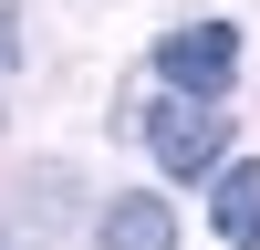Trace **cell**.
<instances>
[{"label": "cell", "mask_w": 260, "mask_h": 250, "mask_svg": "<svg viewBox=\"0 0 260 250\" xmlns=\"http://www.w3.org/2000/svg\"><path fill=\"white\" fill-rule=\"evenodd\" d=\"M156 73H167V94H187V104L229 94V83H240V32H229V21H187V32L156 42Z\"/></svg>", "instance_id": "6da1fadb"}, {"label": "cell", "mask_w": 260, "mask_h": 250, "mask_svg": "<svg viewBox=\"0 0 260 250\" xmlns=\"http://www.w3.org/2000/svg\"><path fill=\"white\" fill-rule=\"evenodd\" d=\"M146 146H156V167H167V177H208L229 136H219V115H208V104L156 94V104H146Z\"/></svg>", "instance_id": "7a4b0ae2"}, {"label": "cell", "mask_w": 260, "mask_h": 250, "mask_svg": "<svg viewBox=\"0 0 260 250\" xmlns=\"http://www.w3.org/2000/svg\"><path fill=\"white\" fill-rule=\"evenodd\" d=\"M167 240H177L167 198H115L104 208V250H167Z\"/></svg>", "instance_id": "3957f363"}, {"label": "cell", "mask_w": 260, "mask_h": 250, "mask_svg": "<svg viewBox=\"0 0 260 250\" xmlns=\"http://www.w3.org/2000/svg\"><path fill=\"white\" fill-rule=\"evenodd\" d=\"M219 240L260 250V167H219Z\"/></svg>", "instance_id": "277c9868"}, {"label": "cell", "mask_w": 260, "mask_h": 250, "mask_svg": "<svg viewBox=\"0 0 260 250\" xmlns=\"http://www.w3.org/2000/svg\"><path fill=\"white\" fill-rule=\"evenodd\" d=\"M0 52H11V21H0Z\"/></svg>", "instance_id": "5b68a950"}]
</instances>
